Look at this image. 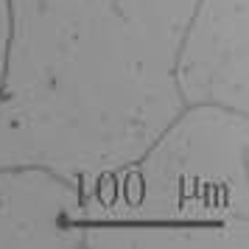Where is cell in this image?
Wrapping results in <instances>:
<instances>
[{"instance_id": "1", "label": "cell", "mask_w": 249, "mask_h": 249, "mask_svg": "<svg viewBox=\"0 0 249 249\" xmlns=\"http://www.w3.org/2000/svg\"><path fill=\"white\" fill-rule=\"evenodd\" d=\"M196 0H9L0 165H124L185 109L174 65Z\"/></svg>"}, {"instance_id": "2", "label": "cell", "mask_w": 249, "mask_h": 249, "mask_svg": "<svg viewBox=\"0 0 249 249\" xmlns=\"http://www.w3.org/2000/svg\"><path fill=\"white\" fill-rule=\"evenodd\" d=\"M249 121L224 107H185L143 154L76 177L92 249L249 247Z\"/></svg>"}, {"instance_id": "3", "label": "cell", "mask_w": 249, "mask_h": 249, "mask_svg": "<svg viewBox=\"0 0 249 249\" xmlns=\"http://www.w3.org/2000/svg\"><path fill=\"white\" fill-rule=\"evenodd\" d=\"M249 0H196L179 36L174 81L185 107L249 112Z\"/></svg>"}, {"instance_id": "4", "label": "cell", "mask_w": 249, "mask_h": 249, "mask_svg": "<svg viewBox=\"0 0 249 249\" xmlns=\"http://www.w3.org/2000/svg\"><path fill=\"white\" fill-rule=\"evenodd\" d=\"M84 244L79 182L45 165H0V247Z\"/></svg>"}, {"instance_id": "5", "label": "cell", "mask_w": 249, "mask_h": 249, "mask_svg": "<svg viewBox=\"0 0 249 249\" xmlns=\"http://www.w3.org/2000/svg\"><path fill=\"white\" fill-rule=\"evenodd\" d=\"M9 39H12V14H9V0H0V87H3V79H6Z\"/></svg>"}]
</instances>
